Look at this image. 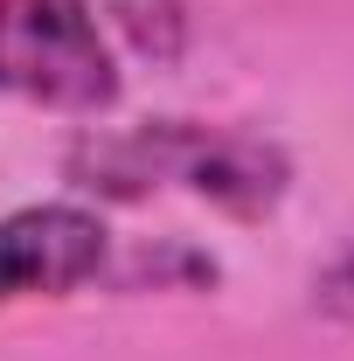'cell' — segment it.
I'll return each instance as SVG.
<instances>
[{
    "mask_svg": "<svg viewBox=\"0 0 354 361\" xmlns=\"http://www.w3.org/2000/svg\"><path fill=\"white\" fill-rule=\"evenodd\" d=\"M104 14L126 28V42L153 63H174L188 42V7L181 0H104Z\"/></svg>",
    "mask_w": 354,
    "mask_h": 361,
    "instance_id": "obj_4",
    "label": "cell"
},
{
    "mask_svg": "<svg viewBox=\"0 0 354 361\" xmlns=\"http://www.w3.org/2000/svg\"><path fill=\"white\" fill-rule=\"evenodd\" d=\"M70 180L111 202H139L153 188H188L202 202L229 209L236 223H257L285 202L292 160L278 139L236 133V126H195V118H160L133 133H90L70 146Z\"/></svg>",
    "mask_w": 354,
    "mask_h": 361,
    "instance_id": "obj_1",
    "label": "cell"
},
{
    "mask_svg": "<svg viewBox=\"0 0 354 361\" xmlns=\"http://www.w3.org/2000/svg\"><path fill=\"white\" fill-rule=\"evenodd\" d=\"M319 306H326V313H341V319H354V250L319 278Z\"/></svg>",
    "mask_w": 354,
    "mask_h": 361,
    "instance_id": "obj_5",
    "label": "cell"
},
{
    "mask_svg": "<svg viewBox=\"0 0 354 361\" xmlns=\"http://www.w3.org/2000/svg\"><path fill=\"white\" fill-rule=\"evenodd\" d=\"M111 257V229L77 202H42L0 216V306L14 299H70Z\"/></svg>",
    "mask_w": 354,
    "mask_h": 361,
    "instance_id": "obj_3",
    "label": "cell"
},
{
    "mask_svg": "<svg viewBox=\"0 0 354 361\" xmlns=\"http://www.w3.org/2000/svg\"><path fill=\"white\" fill-rule=\"evenodd\" d=\"M0 97L97 118L118 104V63L90 0H0Z\"/></svg>",
    "mask_w": 354,
    "mask_h": 361,
    "instance_id": "obj_2",
    "label": "cell"
}]
</instances>
